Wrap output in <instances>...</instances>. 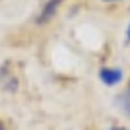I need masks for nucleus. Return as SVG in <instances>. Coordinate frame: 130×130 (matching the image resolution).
<instances>
[{
    "instance_id": "nucleus-1",
    "label": "nucleus",
    "mask_w": 130,
    "mask_h": 130,
    "mask_svg": "<svg viewBox=\"0 0 130 130\" xmlns=\"http://www.w3.org/2000/svg\"><path fill=\"white\" fill-rule=\"evenodd\" d=\"M122 70L119 68H103V70L99 72V80L103 82L105 86H117L122 82Z\"/></svg>"
},
{
    "instance_id": "nucleus-2",
    "label": "nucleus",
    "mask_w": 130,
    "mask_h": 130,
    "mask_svg": "<svg viewBox=\"0 0 130 130\" xmlns=\"http://www.w3.org/2000/svg\"><path fill=\"white\" fill-rule=\"evenodd\" d=\"M62 4V0H49L47 4H45V8L41 10V16L37 18V22L39 23H43V22H49L51 18L54 16V12H56V8Z\"/></svg>"
},
{
    "instance_id": "nucleus-3",
    "label": "nucleus",
    "mask_w": 130,
    "mask_h": 130,
    "mask_svg": "<svg viewBox=\"0 0 130 130\" xmlns=\"http://www.w3.org/2000/svg\"><path fill=\"white\" fill-rule=\"evenodd\" d=\"M117 105H119V109L126 117H130V84H128V87H126L124 91L117 97Z\"/></svg>"
},
{
    "instance_id": "nucleus-4",
    "label": "nucleus",
    "mask_w": 130,
    "mask_h": 130,
    "mask_svg": "<svg viewBox=\"0 0 130 130\" xmlns=\"http://www.w3.org/2000/svg\"><path fill=\"white\" fill-rule=\"evenodd\" d=\"M126 37H128V41H130V23H128V27H126Z\"/></svg>"
},
{
    "instance_id": "nucleus-5",
    "label": "nucleus",
    "mask_w": 130,
    "mask_h": 130,
    "mask_svg": "<svg viewBox=\"0 0 130 130\" xmlns=\"http://www.w3.org/2000/svg\"><path fill=\"white\" fill-rule=\"evenodd\" d=\"M109 130H128V128H120V126H113V128H109Z\"/></svg>"
},
{
    "instance_id": "nucleus-6",
    "label": "nucleus",
    "mask_w": 130,
    "mask_h": 130,
    "mask_svg": "<svg viewBox=\"0 0 130 130\" xmlns=\"http://www.w3.org/2000/svg\"><path fill=\"white\" fill-rule=\"evenodd\" d=\"M0 130H6V126L2 124V120H0Z\"/></svg>"
},
{
    "instance_id": "nucleus-7",
    "label": "nucleus",
    "mask_w": 130,
    "mask_h": 130,
    "mask_svg": "<svg viewBox=\"0 0 130 130\" xmlns=\"http://www.w3.org/2000/svg\"><path fill=\"white\" fill-rule=\"evenodd\" d=\"M105 2H117V0H105Z\"/></svg>"
}]
</instances>
